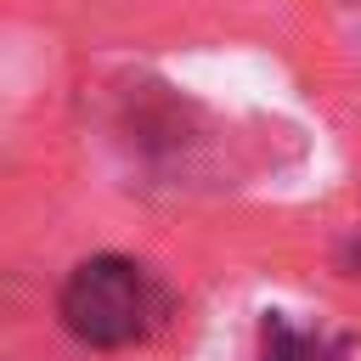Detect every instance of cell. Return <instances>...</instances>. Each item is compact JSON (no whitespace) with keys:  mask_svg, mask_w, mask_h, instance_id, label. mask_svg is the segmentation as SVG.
I'll use <instances>...</instances> for the list:
<instances>
[{"mask_svg":"<svg viewBox=\"0 0 361 361\" xmlns=\"http://www.w3.org/2000/svg\"><path fill=\"white\" fill-rule=\"evenodd\" d=\"M254 361H344V350L327 344L322 333L288 322L282 310H265V322H259V355Z\"/></svg>","mask_w":361,"mask_h":361,"instance_id":"obj_2","label":"cell"},{"mask_svg":"<svg viewBox=\"0 0 361 361\" xmlns=\"http://www.w3.org/2000/svg\"><path fill=\"white\" fill-rule=\"evenodd\" d=\"M62 327L90 350H124L141 344L158 322V288L152 276L124 254H90L68 271L56 293Z\"/></svg>","mask_w":361,"mask_h":361,"instance_id":"obj_1","label":"cell"}]
</instances>
